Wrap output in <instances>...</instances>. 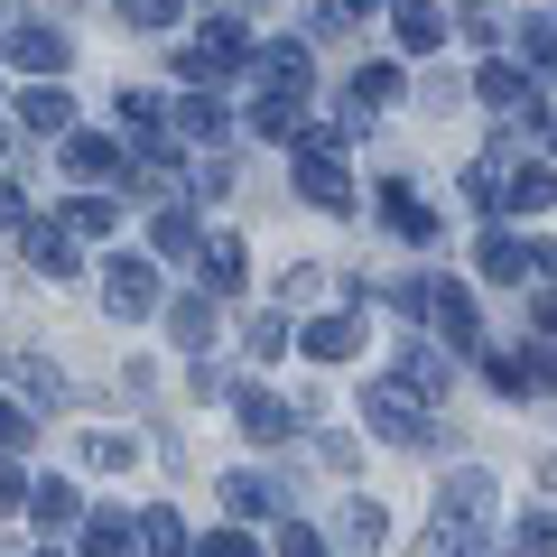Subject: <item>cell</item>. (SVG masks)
<instances>
[{"label":"cell","mask_w":557,"mask_h":557,"mask_svg":"<svg viewBox=\"0 0 557 557\" xmlns=\"http://www.w3.org/2000/svg\"><path fill=\"white\" fill-rule=\"evenodd\" d=\"M557 205V168L548 159H530V168H502V196H493V214H548Z\"/></svg>","instance_id":"10"},{"label":"cell","mask_w":557,"mask_h":557,"mask_svg":"<svg viewBox=\"0 0 557 557\" xmlns=\"http://www.w3.org/2000/svg\"><path fill=\"white\" fill-rule=\"evenodd\" d=\"M139 446L131 437H84V465H102V474H121V465H131Z\"/></svg>","instance_id":"40"},{"label":"cell","mask_w":557,"mask_h":557,"mask_svg":"<svg viewBox=\"0 0 557 557\" xmlns=\"http://www.w3.org/2000/svg\"><path fill=\"white\" fill-rule=\"evenodd\" d=\"M298 428H307V418L288 409L278 391H242V437H260V446H288Z\"/></svg>","instance_id":"14"},{"label":"cell","mask_w":557,"mask_h":557,"mask_svg":"<svg viewBox=\"0 0 557 557\" xmlns=\"http://www.w3.org/2000/svg\"><path fill=\"white\" fill-rule=\"evenodd\" d=\"M131 530H139V548H149V557H186V548H196V539H186V520L168 511V502H149Z\"/></svg>","instance_id":"21"},{"label":"cell","mask_w":557,"mask_h":557,"mask_svg":"<svg viewBox=\"0 0 557 557\" xmlns=\"http://www.w3.org/2000/svg\"><path fill=\"white\" fill-rule=\"evenodd\" d=\"M483 381H493L502 399H539V391H530V354H520V344H483Z\"/></svg>","instance_id":"23"},{"label":"cell","mask_w":557,"mask_h":557,"mask_svg":"<svg viewBox=\"0 0 557 557\" xmlns=\"http://www.w3.org/2000/svg\"><path fill=\"white\" fill-rule=\"evenodd\" d=\"M20 121H28V131H65V121H75V102L47 84V94H28V102H20Z\"/></svg>","instance_id":"34"},{"label":"cell","mask_w":557,"mask_h":557,"mask_svg":"<svg viewBox=\"0 0 557 557\" xmlns=\"http://www.w3.org/2000/svg\"><path fill=\"white\" fill-rule=\"evenodd\" d=\"M223 502H233V520H288V483L278 474H251V465H242V474H223Z\"/></svg>","instance_id":"13"},{"label":"cell","mask_w":557,"mask_h":557,"mask_svg":"<svg viewBox=\"0 0 557 557\" xmlns=\"http://www.w3.org/2000/svg\"><path fill=\"white\" fill-rule=\"evenodd\" d=\"M362 10H391V0H344V20H362Z\"/></svg>","instance_id":"47"},{"label":"cell","mask_w":557,"mask_h":557,"mask_svg":"<svg viewBox=\"0 0 557 557\" xmlns=\"http://www.w3.org/2000/svg\"><path fill=\"white\" fill-rule=\"evenodd\" d=\"M112 223H121L112 196H75V205H65V233H112Z\"/></svg>","instance_id":"35"},{"label":"cell","mask_w":557,"mask_h":557,"mask_svg":"<svg viewBox=\"0 0 557 557\" xmlns=\"http://www.w3.org/2000/svg\"><path fill=\"white\" fill-rule=\"evenodd\" d=\"M278 557H335V548H325L307 520H278Z\"/></svg>","instance_id":"38"},{"label":"cell","mask_w":557,"mask_h":557,"mask_svg":"<svg viewBox=\"0 0 557 557\" xmlns=\"http://www.w3.org/2000/svg\"><path fill=\"white\" fill-rule=\"evenodd\" d=\"M298 354L307 362H354L362 354V317H307L298 325Z\"/></svg>","instance_id":"15"},{"label":"cell","mask_w":557,"mask_h":557,"mask_svg":"<svg viewBox=\"0 0 557 557\" xmlns=\"http://www.w3.org/2000/svg\"><path fill=\"white\" fill-rule=\"evenodd\" d=\"M251 65V38H242V20H205L196 28V47L177 57V75L186 84H223V75H242Z\"/></svg>","instance_id":"5"},{"label":"cell","mask_w":557,"mask_h":557,"mask_svg":"<svg viewBox=\"0 0 557 557\" xmlns=\"http://www.w3.org/2000/svg\"><path fill=\"white\" fill-rule=\"evenodd\" d=\"M502 511V474L493 465H456V474H437V520H456V530H493Z\"/></svg>","instance_id":"3"},{"label":"cell","mask_w":557,"mask_h":557,"mask_svg":"<svg viewBox=\"0 0 557 557\" xmlns=\"http://www.w3.org/2000/svg\"><path fill=\"white\" fill-rule=\"evenodd\" d=\"M159 251H196V214H186V205L159 214Z\"/></svg>","instance_id":"39"},{"label":"cell","mask_w":557,"mask_h":557,"mask_svg":"<svg viewBox=\"0 0 557 557\" xmlns=\"http://www.w3.org/2000/svg\"><path fill=\"white\" fill-rule=\"evenodd\" d=\"M298 121H307V112H298V102H278V94H260V102H251V131H260V139H278V149L298 139Z\"/></svg>","instance_id":"30"},{"label":"cell","mask_w":557,"mask_h":557,"mask_svg":"<svg viewBox=\"0 0 557 557\" xmlns=\"http://www.w3.org/2000/svg\"><path fill=\"white\" fill-rule=\"evenodd\" d=\"M317 456L335 465V474H354V465H362V437H344V428H325V437H317Z\"/></svg>","instance_id":"41"},{"label":"cell","mask_w":557,"mask_h":557,"mask_svg":"<svg viewBox=\"0 0 557 557\" xmlns=\"http://www.w3.org/2000/svg\"><path fill=\"white\" fill-rule=\"evenodd\" d=\"M65 168H75V177H112V139H84V131H65Z\"/></svg>","instance_id":"33"},{"label":"cell","mask_w":557,"mask_h":557,"mask_svg":"<svg viewBox=\"0 0 557 557\" xmlns=\"http://www.w3.org/2000/svg\"><path fill=\"white\" fill-rule=\"evenodd\" d=\"M418 325H437L446 354H483V317H474V288L446 270H428V288H418Z\"/></svg>","instance_id":"1"},{"label":"cell","mask_w":557,"mask_h":557,"mask_svg":"<svg viewBox=\"0 0 557 557\" xmlns=\"http://www.w3.org/2000/svg\"><path fill=\"white\" fill-rule=\"evenodd\" d=\"M418 557H483V530H456V520H428Z\"/></svg>","instance_id":"32"},{"label":"cell","mask_w":557,"mask_h":557,"mask_svg":"<svg viewBox=\"0 0 557 557\" xmlns=\"http://www.w3.org/2000/svg\"><path fill=\"white\" fill-rule=\"evenodd\" d=\"M381 539H391V511L354 493V502H344V511H335V548H344V557H372Z\"/></svg>","instance_id":"16"},{"label":"cell","mask_w":557,"mask_h":557,"mask_svg":"<svg viewBox=\"0 0 557 557\" xmlns=\"http://www.w3.org/2000/svg\"><path fill=\"white\" fill-rule=\"evenodd\" d=\"M168 335L205 354V335H214V298H177V307H168Z\"/></svg>","instance_id":"31"},{"label":"cell","mask_w":557,"mask_h":557,"mask_svg":"<svg viewBox=\"0 0 557 557\" xmlns=\"http://www.w3.org/2000/svg\"><path fill=\"white\" fill-rule=\"evenodd\" d=\"M483 278H493V288H530V278H539V242L483 233Z\"/></svg>","instance_id":"12"},{"label":"cell","mask_w":557,"mask_h":557,"mask_svg":"<svg viewBox=\"0 0 557 557\" xmlns=\"http://www.w3.org/2000/svg\"><path fill=\"white\" fill-rule=\"evenodd\" d=\"M84 557H139V530H131V511H102L94 530H84Z\"/></svg>","instance_id":"27"},{"label":"cell","mask_w":557,"mask_h":557,"mask_svg":"<svg viewBox=\"0 0 557 557\" xmlns=\"http://www.w3.org/2000/svg\"><path fill=\"white\" fill-rule=\"evenodd\" d=\"M399 391L409 399H446V381H456V354H446V344H399Z\"/></svg>","instance_id":"9"},{"label":"cell","mask_w":557,"mask_h":557,"mask_svg":"<svg viewBox=\"0 0 557 557\" xmlns=\"http://www.w3.org/2000/svg\"><path fill=\"white\" fill-rule=\"evenodd\" d=\"M493 557H511V548H493Z\"/></svg>","instance_id":"50"},{"label":"cell","mask_w":557,"mask_h":557,"mask_svg":"<svg viewBox=\"0 0 557 557\" xmlns=\"http://www.w3.org/2000/svg\"><path fill=\"white\" fill-rule=\"evenodd\" d=\"M28 270H38V278H75L84 270L75 233H65V223H28Z\"/></svg>","instance_id":"18"},{"label":"cell","mask_w":557,"mask_h":557,"mask_svg":"<svg viewBox=\"0 0 557 557\" xmlns=\"http://www.w3.org/2000/svg\"><path fill=\"white\" fill-rule=\"evenodd\" d=\"M539 344H557V288H539Z\"/></svg>","instance_id":"43"},{"label":"cell","mask_w":557,"mask_h":557,"mask_svg":"<svg viewBox=\"0 0 557 557\" xmlns=\"http://www.w3.org/2000/svg\"><path fill=\"white\" fill-rule=\"evenodd\" d=\"M539 483H548V493H557V456H548V465H539Z\"/></svg>","instance_id":"48"},{"label":"cell","mask_w":557,"mask_h":557,"mask_svg":"<svg viewBox=\"0 0 557 557\" xmlns=\"http://www.w3.org/2000/svg\"><path fill=\"white\" fill-rule=\"evenodd\" d=\"M28 437H38V418H28V409H20V399H0V456H20V446H28Z\"/></svg>","instance_id":"36"},{"label":"cell","mask_w":557,"mask_h":557,"mask_svg":"<svg viewBox=\"0 0 557 557\" xmlns=\"http://www.w3.org/2000/svg\"><path fill=\"white\" fill-rule=\"evenodd\" d=\"M251 75H260V94L307 102V84H317V57H307V38H278L270 57H251Z\"/></svg>","instance_id":"6"},{"label":"cell","mask_w":557,"mask_h":557,"mask_svg":"<svg viewBox=\"0 0 557 557\" xmlns=\"http://www.w3.org/2000/svg\"><path fill=\"white\" fill-rule=\"evenodd\" d=\"M0 372L20 381V391L38 399V409H57V399H65V372H57L47 354H28V344H10V354H0Z\"/></svg>","instance_id":"19"},{"label":"cell","mask_w":557,"mask_h":557,"mask_svg":"<svg viewBox=\"0 0 557 557\" xmlns=\"http://www.w3.org/2000/svg\"><path fill=\"white\" fill-rule=\"evenodd\" d=\"M242 270H251V260H242V242L233 233H214V242H196V298H242Z\"/></svg>","instance_id":"7"},{"label":"cell","mask_w":557,"mask_h":557,"mask_svg":"<svg viewBox=\"0 0 557 557\" xmlns=\"http://www.w3.org/2000/svg\"><path fill=\"white\" fill-rule=\"evenodd\" d=\"M186 557H260V548H251V530H205Z\"/></svg>","instance_id":"37"},{"label":"cell","mask_w":557,"mask_h":557,"mask_svg":"<svg viewBox=\"0 0 557 557\" xmlns=\"http://www.w3.org/2000/svg\"><path fill=\"white\" fill-rule=\"evenodd\" d=\"M20 223H28L20 214V186H0V233H20Z\"/></svg>","instance_id":"44"},{"label":"cell","mask_w":557,"mask_h":557,"mask_svg":"<svg viewBox=\"0 0 557 557\" xmlns=\"http://www.w3.org/2000/svg\"><path fill=\"white\" fill-rule=\"evenodd\" d=\"M325 298V260H288V270H278V317H288V307H317Z\"/></svg>","instance_id":"28"},{"label":"cell","mask_w":557,"mask_h":557,"mask_svg":"<svg viewBox=\"0 0 557 557\" xmlns=\"http://www.w3.org/2000/svg\"><path fill=\"white\" fill-rule=\"evenodd\" d=\"M168 121H177L186 139H214V149H223V131H233V112H223L214 94H186V102H177V112H168Z\"/></svg>","instance_id":"26"},{"label":"cell","mask_w":557,"mask_h":557,"mask_svg":"<svg viewBox=\"0 0 557 557\" xmlns=\"http://www.w3.org/2000/svg\"><path fill=\"white\" fill-rule=\"evenodd\" d=\"M121 20H131V28H168V20H177V0H121Z\"/></svg>","instance_id":"42"},{"label":"cell","mask_w":557,"mask_h":557,"mask_svg":"<svg viewBox=\"0 0 557 557\" xmlns=\"http://www.w3.org/2000/svg\"><path fill=\"white\" fill-rule=\"evenodd\" d=\"M474 94L493 102V112H511V121H539V94H530V75H520L511 57H483V75H474Z\"/></svg>","instance_id":"11"},{"label":"cell","mask_w":557,"mask_h":557,"mask_svg":"<svg viewBox=\"0 0 557 557\" xmlns=\"http://www.w3.org/2000/svg\"><path fill=\"white\" fill-rule=\"evenodd\" d=\"M391 28H399L409 57H437V47H446V10H437V0H391Z\"/></svg>","instance_id":"17"},{"label":"cell","mask_w":557,"mask_h":557,"mask_svg":"<svg viewBox=\"0 0 557 557\" xmlns=\"http://www.w3.org/2000/svg\"><path fill=\"white\" fill-rule=\"evenodd\" d=\"M10 57H20L28 75H57V65H65V38H57V28H38V20H28V28H10Z\"/></svg>","instance_id":"24"},{"label":"cell","mask_w":557,"mask_h":557,"mask_svg":"<svg viewBox=\"0 0 557 557\" xmlns=\"http://www.w3.org/2000/svg\"><path fill=\"white\" fill-rule=\"evenodd\" d=\"M20 502H28V483L10 474V465H0V511H20Z\"/></svg>","instance_id":"45"},{"label":"cell","mask_w":557,"mask_h":557,"mask_svg":"<svg viewBox=\"0 0 557 557\" xmlns=\"http://www.w3.org/2000/svg\"><path fill=\"white\" fill-rule=\"evenodd\" d=\"M539 149H548V159H557V112H539Z\"/></svg>","instance_id":"46"},{"label":"cell","mask_w":557,"mask_h":557,"mask_svg":"<svg viewBox=\"0 0 557 557\" xmlns=\"http://www.w3.org/2000/svg\"><path fill=\"white\" fill-rule=\"evenodd\" d=\"M47 557H65V548H47Z\"/></svg>","instance_id":"49"},{"label":"cell","mask_w":557,"mask_h":557,"mask_svg":"<svg viewBox=\"0 0 557 557\" xmlns=\"http://www.w3.org/2000/svg\"><path fill=\"white\" fill-rule=\"evenodd\" d=\"M288 344H298V325L278 317V307H260V317L242 325V354H251V362H278V354H288Z\"/></svg>","instance_id":"25"},{"label":"cell","mask_w":557,"mask_h":557,"mask_svg":"<svg viewBox=\"0 0 557 557\" xmlns=\"http://www.w3.org/2000/svg\"><path fill=\"white\" fill-rule=\"evenodd\" d=\"M102 307H112L121 325H131V317H159V270H149V260H112V278H102Z\"/></svg>","instance_id":"8"},{"label":"cell","mask_w":557,"mask_h":557,"mask_svg":"<svg viewBox=\"0 0 557 557\" xmlns=\"http://www.w3.org/2000/svg\"><path fill=\"white\" fill-rule=\"evenodd\" d=\"M372 214L391 223L399 242H418V251H437V242H446V214H437L428 196H418L409 177H381V186H372Z\"/></svg>","instance_id":"4"},{"label":"cell","mask_w":557,"mask_h":557,"mask_svg":"<svg viewBox=\"0 0 557 557\" xmlns=\"http://www.w3.org/2000/svg\"><path fill=\"white\" fill-rule=\"evenodd\" d=\"M354 418H362V437H381V446H428V418H437V409H428V399H409L399 381H372Z\"/></svg>","instance_id":"2"},{"label":"cell","mask_w":557,"mask_h":557,"mask_svg":"<svg viewBox=\"0 0 557 557\" xmlns=\"http://www.w3.org/2000/svg\"><path fill=\"white\" fill-rule=\"evenodd\" d=\"M28 520H38V530H75L84 493H75V483H28Z\"/></svg>","instance_id":"22"},{"label":"cell","mask_w":557,"mask_h":557,"mask_svg":"<svg viewBox=\"0 0 557 557\" xmlns=\"http://www.w3.org/2000/svg\"><path fill=\"white\" fill-rule=\"evenodd\" d=\"M511 557H557V511H520L511 520Z\"/></svg>","instance_id":"29"},{"label":"cell","mask_w":557,"mask_h":557,"mask_svg":"<svg viewBox=\"0 0 557 557\" xmlns=\"http://www.w3.org/2000/svg\"><path fill=\"white\" fill-rule=\"evenodd\" d=\"M298 196L317 205V214H354V177H344L335 159H298Z\"/></svg>","instance_id":"20"}]
</instances>
